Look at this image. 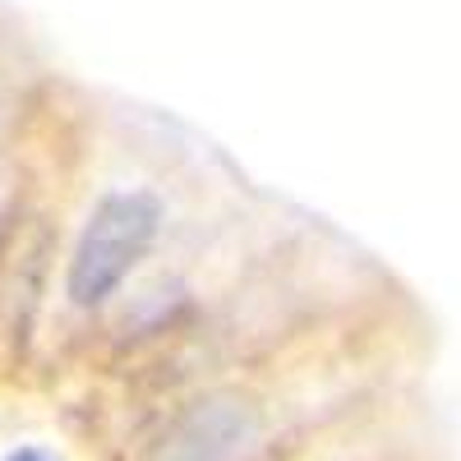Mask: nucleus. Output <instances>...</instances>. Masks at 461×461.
I'll return each instance as SVG.
<instances>
[{
    "mask_svg": "<svg viewBox=\"0 0 461 461\" xmlns=\"http://www.w3.org/2000/svg\"><path fill=\"white\" fill-rule=\"evenodd\" d=\"M5 461H56V456H51L47 447H37V443H23V447H14Z\"/></svg>",
    "mask_w": 461,
    "mask_h": 461,
    "instance_id": "nucleus-3",
    "label": "nucleus"
},
{
    "mask_svg": "<svg viewBox=\"0 0 461 461\" xmlns=\"http://www.w3.org/2000/svg\"><path fill=\"white\" fill-rule=\"evenodd\" d=\"M258 443V406L245 393H212L185 406L167 434L148 447V461H240Z\"/></svg>",
    "mask_w": 461,
    "mask_h": 461,
    "instance_id": "nucleus-2",
    "label": "nucleus"
},
{
    "mask_svg": "<svg viewBox=\"0 0 461 461\" xmlns=\"http://www.w3.org/2000/svg\"><path fill=\"white\" fill-rule=\"evenodd\" d=\"M167 203L148 185H121L88 208L79 240L65 263V295L74 310H102L139 273V263L162 240Z\"/></svg>",
    "mask_w": 461,
    "mask_h": 461,
    "instance_id": "nucleus-1",
    "label": "nucleus"
}]
</instances>
